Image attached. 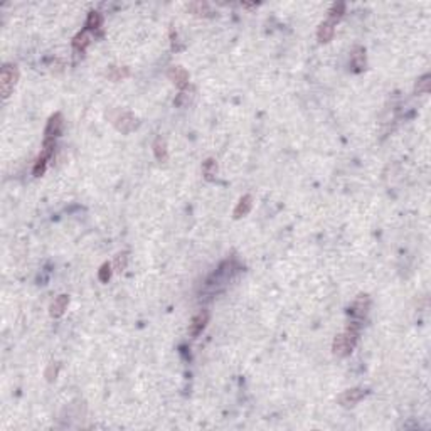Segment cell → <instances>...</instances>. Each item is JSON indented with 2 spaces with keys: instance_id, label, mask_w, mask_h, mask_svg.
Instances as JSON below:
<instances>
[{
  "instance_id": "obj_14",
  "label": "cell",
  "mask_w": 431,
  "mask_h": 431,
  "mask_svg": "<svg viewBox=\"0 0 431 431\" xmlns=\"http://www.w3.org/2000/svg\"><path fill=\"white\" fill-rule=\"evenodd\" d=\"M187 10L191 14L197 15V17H207L211 15V7H209L207 2H191L187 3Z\"/></svg>"
},
{
  "instance_id": "obj_5",
  "label": "cell",
  "mask_w": 431,
  "mask_h": 431,
  "mask_svg": "<svg viewBox=\"0 0 431 431\" xmlns=\"http://www.w3.org/2000/svg\"><path fill=\"white\" fill-rule=\"evenodd\" d=\"M366 391L364 389H347V391H344L342 394L339 396V404L340 406H346V408H349V406H355L359 401L364 399V396H366Z\"/></svg>"
},
{
  "instance_id": "obj_10",
  "label": "cell",
  "mask_w": 431,
  "mask_h": 431,
  "mask_svg": "<svg viewBox=\"0 0 431 431\" xmlns=\"http://www.w3.org/2000/svg\"><path fill=\"white\" fill-rule=\"evenodd\" d=\"M334 34H335V24L330 22V20L322 22L317 29V39H318V42H322V44L330 42L332 38H334Z\"/></svg>"
},
{
  "instance_id": "obj_20",
  "label": "cell",
  "mask_w": 431,
  "mask_h": 431,
  "mask_svg": "<svg viewBox=\"0 0 431 431\" xmlns=\"http://www.w3.org/2000/svg\"><path fill=\"white\" fill-rule=\"evenodd\" d=\"M430 88H431V76L425 75L416 81L414 91H416V94H426V93H430Z\"/></svg>"
},
{
  "instance_id": "obj_13",
  "label": "cell",
  "mask_w": 431,
  "mask_h": 431,
  "mask_svg": "<svg viewBox=\"0 0 431 431\" xmlns=\"http://www.w3.org/2000/svg\"><path fill=\"white\" fill-rule=\"evenodd\" d=\"M154 155L160 163H165L169 160V150H167V143L162 137H157L154 142Z\"/></svg>"
},
{
  "instance_id": "obj_1",
  "label": "cell",
  "mask_w": 431,
  "mask_h": 431,
  "mask_svg": "<svg viewBox=\"0 0 431 431\" xmlns=\"http://www.w3.org/2000/svg\"><path fill=\"white\" fill-rule=\"evenodd\" d=\"M357 337H359V323L354 322L347 327L344 334H339L332 342V352L337 357H347L355 347Z\"/></svg>"
},
{
  "instance_id": "obj_23",
  "label": "cell",
  "mask_w": 431,
  "mask_h": 431,
  "mask_svg": "<svg viewBox=\"0 0 431 431\" xmlns=\"http://www.w3.org/2000/svg\"><path fill=\"white\" fill-rule=\"evenodd\" d=\"M189 101H191V93H189L187 89H182V91H180L177 96H175L174 105L179 106V108H184V106L189 105Z\"/></svg>"
},
{
  "instance_id": "obj_22",
  "label": "cell",
  "mask_w": 431,
  "mask_h": 431,
  "mask_svg": "<svg viewBox=\"0 0 431 431\" xmlns=\"http://www.w3.org/2000/svg\"><path fill=\"white\" fill-rule=\"evenodd\" d=\"M112 273H113V265L105 263V265L100 268V272H98V278H100V281L108 283V280L112 278Z\"/></svg>"
},
{
  "instance_id": "obj_2",
  "label": "cell",
  "mask_w": 431,
  "mask_h": 431,
  "mask_svg": "<svg viewBox=\"0 0 431 431\" xmlns=\"http://www.w3.org/2000/svg\"><path fill=\"white\" fill-rule=\"evenodd\" d=\"M19 79V71L15 66L12 64H5L2 68V73H0V91H2V96L9 98L10 93L14 91V86L17 84Z\"/></svg>"
},
{
  "instance_id": "obj_15",
  "label": "cell",
  "mask_w": 431,
  "mask_h": 431,
  "mask_svg": "<svg viewBox=\"0 0 431 431\" xmlns=\"http://www.w3.org/2000/svg\"><path fill=\"white\" fill-rule=\"evenodd\" d=\"M89 42H91V34H89V31H81L79 34H76V38L73 39V47L76 49V51L83 52L86 47L89 46Z\"/></svg>"
},
{
  "instance_id": "obj_17",
  "label": "cell",
  "mask_w": 431,
  "mask_h": 431,
  "mask_svg": "<svg viewBox=\"0 0 431 431\" xmlns=\"http://www.w3.org/2000/svg\"><path fill=\"white\" fill-rule=\"evenodd\" d=\"M103 24V15L96 10H91L86 17V31H96Z\"/></svg>"
},
{
  "instance_id": "obj_25",
  "label": "cell",
  "mask_w": 431,
  "mask_h": 431,
  "mask_svg": "<svg viewBox=\"0 0 431 431\" xmlns=\"http://www.w3.org/2000/svg\"><path fill=\"white\" fill-rule=\"evenodd\" d=\"M57 369H59V366H57L56 362H51L47 366V369H46V379L49 381V383H52V381L56 379V376H57Z\"/></svg>"
},
{
  "instance_id": "obj_4",
  "label": "cell",
  "mask_w": 431,
  "mask_h": 431,
  "mask_svg": "<svg viewBox=\"0 0 431 431\" xmlns=\"http://www.w3.org/2000/svg\"><path fill=\"white\" fill-rule=\"evenodd\" d=\"M207 322H209V312L207 310L197 312L191 320V325H189V334H191V337H197V335L206 328Z\"/></svg>"
},
{
  "instance_id": "obj_18",
  "label": "cell",
  "mask_w": 431,
  "mask_h": 431,
  "mask_svg": "<svg viewBox=\"0 0 431 431\" xmlns=\"http://www.w3.org/2000/svg\"><path fill=\"white\" fill-rule=\"evenodd\" d=\"M346 14V3L344 2H335L334 5L330 7V10H328V19L330 22L337 24L340 19H342V15Z\"/></svg>"
},
{
  "instance_id": "obj_6",
  "label": "cell",
  "mask_w": 431,
  "mask_h": 431,
  "mask_svg": "<svg viewBox=\"0 0 431 431\" xmlns=\"http://www.w3.org/2000/svg\"><path fill=\"white\" fill-rule=\"evenodd\" d=\"M63 126H64V118L61 113H54L51 118H49L47 125H46V130H44V138H56L61 135L63 131Z\"/></svg>"
},
{
  "instance_id": "obj_16",
  "label": "cell",
  "mask_w": 431,
  "mask_h": 431,
  "mask_svg": "<svg viewBox=\"0 0 431 431\" xmlns=\"http://www.w3.org/2000/svg\"><path fill=\"white\" fill-rule=\"evenodd\" d=\"M202 174H204V179L212 182L216 179V174H217V162L216 158H207L206 162L202 163Z\"/></svg>"
},
{
  "instance_id": "obj_19",
  "label": "cell",
  "mask_w": 431,
  "mask_h": 431,
  "mask_svg": "<svg viewBox=\"0 0 431 431\" xmlns=\"http://www.w3.org/2000/svg\"><path fill=\"white\" fill-rule=\"evenodd\" d=\"M106 76L110 78L112 81H121L125 78L130 76V69L128 68H118V66H112L106 73Z\"/></svg>"
},
{
  "instance_id": "obj_8",
  "label": "cell",
  "mask_w": 431,
  "mask_h": 431,
  "mask_svg": "<svg viewBox=\"0 0 431 431\" xmlns=\"http://www.w3.org/2000/svg\"><path fill=\"white\" fill-rule=\"evenodd\" d=\"M369 305H371V300L367 295H359L351 307V315L354 318H364L369 310Z\"/></svg>"
},
{
  "instance_id": "obj_7",
  "label": "cell",
  "mask_w": 431,
  "mask_h": 431,
  "mask_svg": "<svg viewBox=\"0 0 431 431\" xmlns=\"http://www.w3.org/2000/svg\"><path fill=\"white\" fill-rule=\"evenodd\" d=\"M167 76H169V79L177 86V88H180V89L187 88L189 73L184 68H180V66H170L169 71H167Z\"/></svg>"
},
{
  "instance_id": "obj_24",
  "label": "cell",
  "mask_w": 431,
  "mask_h": 431,
  "mask_svg": "<svg viewBox=\"0 0 431 431\" xmlns=\"http://www.w3.org/2000/svg\"><path fill=\"white\" fill-rule=\"evenodd\" d=\"M47 162H49V160H44V158L38 157V160H36V163H34V169H32V172H34L36 177H40V175H42L44 172H46Z\"/></svg>"
},
{
  "instance_id": "obj_12",
  "label": "cell",
  "mask_w": 431,
  "mask_h": 431,
  "mask_svg": "<svg viewBox=\"0 0 431 431\" xmlns=\"http://www.w3.org/2000/svg\"><path fill=\"white\" fill-rule=\"evenodd\" d=\"M68 305H69V297H68V295H59V297H57L56 300L51 303L49 313H51V317L59 318L61 315L66 312V309H68Z\"/></svg>"
},
{
  "instance_id": "obj_3",
  "label": "cell",
  "mask_w": 431,
  "mask_h": 431,
  "mask_svg": "<svg viewBox=\"0 0 431 431\" xmlns=\"http://www.w3.org/2000/svg\"><path fill=\"white\" fill-rule=\"evenodd\" d=\"M113 125L121 133H130L137 128V118L128 112H118L117 117H113Z\"/></svg>"
},
{
  "instance_id": "obj_9",
  "label": "cell",
  "mask_w": 431,
  "mask_h": 431,
  "mask_svg": "<svg viewBox=\"0 0 431 431\" xmlns=\"http://www.w3.org/2000/svg\"><path fill=\"white\" fill-rule=\"evenodd\" d=\"M351 66L354 73H362L366 69V49L362 46H355L351 54Z\"/></svg>"
},
{
  "instance_id": "obj_26",
  "label": "cell",
  "mask_w": 431,
  "mask_h": 431,
  "mask_svg": "<svg viewBox=\"0 0 431 431\" xmlns=\"http://www.w3.org/2000/svg\"><path fill=\"white\" fill-rule=\"evenodd\" d=\"M243 7H244V9H254V7H256V3H243Z\"/></svg>"
},
{
  "instance_id": "obj_11",
  "label": "cell",
  "mask_w": 431,
  "mask_h": 431,
  "mask_svg": "<svg viewBox=\"0 0 431 431\" xmlns=\"http://www.w3.org/2000/svg\"><path fill=\"white\" fill-rule=\"evenodd\" d=\"M251 207H253V197L243 196L239 199V202L236 204L235 211H233V216H235V219H241V217H244L246 214H249Z\"/></svg>"
},
{
  "instance_id": "obj_21",
  "label": "cell",
  "mask_w": 431,
  "mask_h": 431,
  "mask_svg": "<svg viewBox=\"0 0 431 431\" xmlns=\"http://www.w3.org/2000/svg\"><path fill=\"white\" fill-rule=\"evenodd\" d=\"M126 265H128V253H120L113 261V270L117 273H123L126 270Z\"/></svg>"
}]
</instances>
